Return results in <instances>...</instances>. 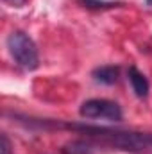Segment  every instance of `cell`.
Instances as JSON below:
<instances>
[{"mask_svg": "<svg viewBox=\"0 0 152 154\" xmlns=\"http://www.w3.org/2000/svg\"><path fill=\"white\" fill-rule=\"evenodd\" d=\"M86 134L106 142L118 151L125 152H152V133H136V131H111L104 127H81Z\"/></svg>", "mask_w": 152, "mask_h": 154, "instance_id": "1", "label": "cell"}, {"mask_svg": "<svg viewBox=\"0 0 152 154\" xmlns=\"http://www.w3.org/2000/svg\"><path fill=\"white\" fill-rule=\"evenodd\" d=\"M7 48L18 66L23 70H36L39 66V56L32 38L22 31H14L7 36Z\"/></svg>", "mask_w": 152, "mask_h": 154, "instance_id": "2", "label": "cell"}, {"mask_svg": "<svg viewBox=\"0 0 152 154\" xmlns=\"http://www.w3.org/2000/svg\"><path fill=\"white\" fill-rule=\"evenodd\" d=\"M147 4H149V5H152V0H147Z\"/></svg>", "mask_w": 152, "mask_h": 154, "instance_id": "10", "label": "cell"}, {"mask_svg": "<svg viewBox=\"0 0 152 154\" xmlns=\"http://www.w3.org/2000/svg\"><path fill=\"white\" fill-rule=\"evenodd\" d=\"M7 4H11V5H16V7H20V5H23L27 0H5Z\"/></svg>", "mask_w": 152, "mask_h": 154, "instance_id": "9", "label": "cell"}, {"mask_svg": "<svg viewBox=\"0 0 152 154\" xmlns=\"http://www.w3.org/2000/svg\"><path fill=\"white\" fill-rule=\"evenodd\" d=\"M79 4H82L88 9H109V7L122 5L120 2H108V0H79Z\"/></svg>", "mask_w": 152, "mask_h": 154, "instance_id": "7", "label": "cell"}, {"mask_svg": "<svg viewBox=\"0 0 152 154\" xmlns=\"http://www.w3.org/2000/svg\"><path fill=\"white\" fill-rule=\"evenodd\" d=\"M118 74H120L118 66L106 65V66H99L93 70V79L97 82H102V84H114L118 81Z\"/></svg>", "mask_w": 152, "mask_h": 154, "instance_id": "5", "label": "cell"}, {"mask_svg": "<svg viewBox=\"0 0 152 154\" xmlns=\"http://www.w3.org/2000/svg\"><path fill=\"white\" fill-rule=\"evenodd\" d=\"M79 113L82 118H106L111 122H120L122 120V108L108 99H90L82 102Z\"/></svg>", "mask_w": 152, "mask_h": 154, "instance_id": "3", "label": "cell"}, {"mask_svg": "<svg viewBox=\"0 0 152 154\" xmlns=\"http://www.w3.org/2000/svg\"><path fill=\"white\" fill-rule=\"evenodd\" d=\"M61 152L63 154H91L93 147L86 140H74V142H68L66 145H63Z\"/></svg>", "mask_w": 152, "mask_h": 154, "instance_id": "6", "label": "cell"}, {"mask_svg": "<svg viewBox=\"0 0 152 154\" xmlns=\"http://www.w3.org/2000/svg\"><path fill=\"white\" fill-rule=\"evenodd\" d=\"M0 142H2V145H0V154H11L13 152V145H11V142H9V138H7L5 133H2Z\"/></svg>", "mask_w": 152, "mask_h": 154, "instance_id": "8", "label": "cell"}, {"mask_svg": "<svg viewBox=\"0 0 152 154\" xmlns=\"http://www.w3.org/2000/svg\"><path fill=\"white\" fill-rule=\"evenodd\" d=\"M129 81H131L132 91H134L140 99H143V97H147V95H149L150 84H149L147 77L143 75L136 66H131V68H129Z\"/></svg>", "mask_w": 152, "mask_h": 154, "instance_id": "4", "label": "cell"}]
</instances>
